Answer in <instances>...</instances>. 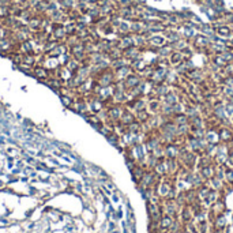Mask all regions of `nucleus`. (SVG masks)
Instances as JSON below:
<instances>
[{"label": "nucleus", "mask_w": 233, "mask_h": 233, "mask_svg": "<svg viewBox=\"0 0 233 233\" xmlns=\"http://www.w3.org/2000/svg\"><path fill=\"white\" fill-rule=\"evenodd\" d=\"M33 75H34L36 78H38V79L45 81L46 78L49 77V70H46L44 66H34V68H33Z\"/></svg>", "instance_id": "obj_1"}]
</instances>
